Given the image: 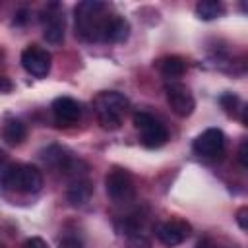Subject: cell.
I'll return each mask as SVG.
<instances>
[{
    "label": "cell",
    "instance_id": "6da1fadb",
    "mask_svg": "<svg viewBox=\"0 0 248 248\" xmlns=\"http://www.w3.org/2000/svg\"><path fill=\"white\" fill-rule=\"evenodd\" d=\"M76 14V35L83 41L108 43L114 14L107 12V4L99 0H83L74 8Z\"/></svg>",
    "mask_w": 248,
    "mask_h": 248
},
{
    "label": "cell",
    "instance_id": "7a4b0ae2",
    "mask_svg": "<svg viewBox=\"0 0 248 248\" xmlns=\"http://www.w3.org/2000/svg\"><path fill=\"white\" fill-rule=\"evenodd\" d=\"M130 101L118 91H103L93 99V108L101 128L118 130L124 114L128 112Z\"/></svg>",
    "mask_w": 248,
    "mask_h": 248
},
{
    "label": "cell",
    "instance_id": "3957f363",
    "mask_svg": "<svg viewBox=\"0 0 248 248\" xmlns=\"http://www.w3.org/2000/svg\"><path fill=\"white\" fill-rule=\"evenodd\" d=\"M2 188L21 194H35L43 188V174L33 165L10 163L2 167Z\"/></svg>",
    "mask_w": 248,
    "mask_h": 248
},
{
    "label": "cell",
    "instance_id": "277c9868",
    "mask_svg": "<svg viewBox=\"0 0 248 248\" xmlns=\"http://www.w3.org/2000/svg\"><path fill=\"white\" fill-rule=\"evenodd\" d=\"M132 120H134V126L138 128L140 140L145 147L155 149V147H161L169 140V132H167L165 124H161L149 112H136Z\"/></svg>",
    "mask_w": 248,
    "mask_h": 248
},
{
    "label": "cell",
    "instance_id": "5b68a950",
    "mask_svg": "<svg viewBox=\"0 0 248 248\" xmlns=\"http://www.w3.org/2000/svg\"><path fill=\"white\" fill-rule=\"evenodd\" d=\"M105 190H107V196L114 203H130L136 196L134 178L124 169L108 170V174L105 176Z\"/></svg>",
    "mask_w": 248,
    "mask_h": 248
},
{
    "label": "cell",
    "instance_id": "8992f818",
    "mask_svg": "<svg viewBox=\"0 0 248 248\" xmlns=\"http://www.w3.org/2000/svg\"><path fill=\"white\" fill-rule=\"evenodd\" d=\"M165 95H167V103L170 107V110L176 114V116H190L196 108V101H194V95L190 93V89L184 85V83H178V81H170L165 85Z\"/></svg>",
    "mask_w": 248,
    "mask_h": 248
},
{
    "label": "cell",
    "instance_id": "52a82bcc",
    "mask_svg": "<svg viewBox=\"0 0 248 248\" xmlns=\"http://www.w3.org/2000/svg\"><path fill=\"white\" fill-rule=\"evenodd\" d=\"M21 66L27 74L33 78H45L50 72L52 56L46 48H41L39 45H29L21 50Z\"/></svg>",
    "mask_w": 248,
    "mask_h": 248
},
{
    "label": "cell",
    "instance_id": "ba28073f",
    "mask_svg": "<svg viewBox=\"0 0 248 248\" xmlns=\"http://www.w3.org/2000/svg\"><path fill=\"white\" fill-rule=\"evenodd\" d=\"M192 232L190 223H186L184 219H169L165 223H159L155 227V236L161 244L165 246H178L182 244Z\"/></svg>",
    "mask_w": 248,
    "mask_h": 248
},
{
    "label": "cell",
    "instance_id": "9c48e42d",
    "mask_svg": "<svg viewBox=\"0 0 248 248\" xmlns=\"http://www.w3.org/2000/svg\"><path fill=\"white\" fill-rule=\"evenodd\" d=\"M192 149L200 157H217L225 149V134L219 128H207L194 140Z\"/></svg>",
    "mask_w": 248,
    "mask_h": 248
},
{
    "label": "cell",
    "instance_id": "30bf717a",
    "mask_svg": "<svg viewBox=\"0 0 248 248\" xmlns=\"http://www.w3.org/2000/svg\"><path fill=\"white\" fill-rule=\"evenodd\" d=\"M50 108L58 126H72L81 116V105L72 97H56Z\"/></svg>",
    "mask_w": 248,
    "mask_h": 248
},
{
    "label": "cell",
    "instance_id": "8fae6325",
    "mask_svg": "<svg viewBox=\"0 0 248 248\" xmlns=\"http://www.w3.org/2000/svg\"><path fill=\"white\" fill-rule=\"evenodd\" d=\"M52 8L48 6L45 10V16L41 17L45 23L43 29V37L50 43V45H58L64 41V16L60 12H50Z\"/></svg>",
    "mask_w": 248,
    "mask_h": 248
},
{
    "label": "cell",
    "instance_id": "7c38bea8",
    "mask_svg": "<svg viewBox=\"0 0 248 248\" xmlns=\"http://www.w3.org/2000/svg\"><path fill=\"white\" fill-rule=\"evenodd\" d=\"M91 194H93V184L87 178H76L70 184L68 192H66V200L70 202V205L79 207V205H83V203L89 202Z\"/></svg>",
    "mask_w": 248,
    "mask_h": 248
},
{
    "label": "cell",
    "instance_id": "4fadbf2b",
    "mask_svg": "<svg viewBox=\"0 0 248 248\" xmlns=\"http://www.w3.org/2000/svg\"><path fill=\"white\" fill-rule=\"evenodd\" d=\"M41 159H43L48 167H54V169H58L60 172H66V169H68V165L72 163L74 157H70L68 151H66L64 147H60V145H48L46 149L41 151Z\"/></svg>",
    "mask_w": 248,
    "mask_h": 248
},
{
    "label": "cell",
    "instance_id": "5bb4252c",
    "mask_svg": "<svg viewBox=\"0 0 248 248\" xmlns=\"http://www.w3.org/2000/svg\"><path fill=\"white\" fill-rule=\"evenodd\" d=\"M27 136V130H25V124L17 118H8L2 126V138L8 145H19Z\"/></svg>",
    "mask_w": 248,
    "mask_h": 248
},
{
    "label": "cell",
    "instance_id": "9a60e30c",
    "mask_svg": "<svg viewBox=\"0 0 248 248\" xmlns=\"http://www.w3.org/2000/svg\"><path fill=\"white\" fill-rule=\"evenodd\" d=\"M157 70L165 76V78H180L186 72V62L180 56H163L157 60Z\"/></svg>",
    "mask_w": 248,
    "mask_h": 248
},
{
    "label": "cell",
    "instance_id": "2e32d148",
    "mask_svg": "<svg viewBox=\"0 0 248 248\" xmlns=\"http://www.w3.org/2000/svg\"><path fill=\"white\" fill-rule=\"evenodd\" d=\"M223 12H225V6L217 0H202L196 4V16L200 19H205V21L219 17Z\"/></svg>",
    "mask_w": 248,
    "mask_h": 248
},
{
    "label": "cell",
    "instance_id": "e0dca14e",
    "mask_svg": "<svg viewBox=\"0 0 248 248\" xmlns=\"http://www.w3.org/2000/svg\"><path fill=\"white\" fill-rule=\"evenodd\" d=\"M130 35V23L124 17H114L112 27H110V35H108V43H122L126 41Z\"/></svg>",
    "mask_w": 248,
    "mask_h": 248
},
{
    "label": "cell",
    "instance_id": "ac0fdd59",
    "mask_svg": "<svg viewBox=\"0 0 248 248\" xmlns=\"http://www.w3.org/2000/svg\"><path fill=\"white\" fill-rule=\"evenodd\" d=\"M219 103H221V107L231 114V112H234V107H236V103H238V97L232 95V93H225V95H221Z\"/></svg>",
    "mask_w": 248,
    "mask_h": 248
},
{
    "label": "cell",
    "instance_id": "d6986e66",
    "mask_svg": "<svg viewBox=\"0 0 248 248\" xmlns=\"http://www.w3.org/2000/svg\"><path fill=\"white\" fill-rule=\"evenodd\" d=\"M58 248H83V242L78 236H64L58 242Z\"/></svg>",
    "mask_w": 248,
    "mask_h": 248
},
{
    "label": "cell",
    "instance_id": "ffe728a7",
    "mask_svg": "<svg viewBox=\"0 0 248 248\" xmlns=\"http://www.w3.org/2000/svg\"><path fill=\"white\" fill-rule=\"evenodd\" d=\"M236 223H238L240 229L248 231V205L238 207V211H236Z\"/></svg>",
    "mask_w": 248,
    "mask_h": 248
},
{
    "label": "cell",
    "instance_id": "44dd1931",
    "mask_svg": "<svg viewBox=\"0 0 248 248\" xmlns=\"http://www.w3.org/2000/svg\"><path fill=\"white\" fill-rule=\"evenodd\" d=\"M238 163L244 167V169H248V138L240 143V147H238Z\"/></svg>",
    "mask_w": 248,
    "mask_h": 248
},
{
    "label": "cell",
    "instance_id": "7402d4cb",
    "mask_svg": "<svg viewBox=\"0 0 248 248\" xmlns=\"http://www.w3.org/2000/svg\"><path fill=\"white\" fill-rule=\"evenodd\" d=\"M21 248H48V246H46V242H45L43 238L33 236V238H27V240L23 242V246H21Z\"/></svg>",
    "mask_w": 248,
    "mask_h": 248
},
{
    "label": "cell",
    "instance_id": "603a6c76",
    "mask_svg": "<svg viewBox=\"0 0 248 248\" xmlns=\"http://www.w3.org/2000/svg\"><path fill=\"white\" fill-rule=\"evenodd\" d=\"M196 248H227V246L219 244L215 238H209V236H205V238H202V240L198 242V246H196Z\"/></svg>",
    "mask_w": 248,
    "mask_h": 248
},
{
    "label": "cell",
    "instance_id": "cb8c5ba5",
    "mask_svg": "<svg viewBox=\"0 0 248 248\" xmlns=\"http://www.w3.org/2000/svg\"><path fill=\"white\" fill-rule=\"evenodd\" d=\"M14 16H16V17H14V23H17V25H23V23L27 21V17H29V10L21 8V10H17Z\"/></svg>",
    "mask_w": 248,
    "mask_h": 248
},
{
    "label": "cell",
    "instance_id": "d4e9b609",
    "mask_svg": "<svg viewBox=\"0 0 248 248\" xmlns=\"http://www.w3.org/2000/svg\"><path fill=\"white\" fill-rule=\"evenodd\" d=\"M0 79H2V93H10V89H12V83H10V79H8L6 76H2Z\"/></svg>",
    "mask_w": 248,
    "mask_h": 248
},
{
    "label": "cell",
    "instance_id": "484cf974",
    "mask_svg": "<svg viewBox=\"0 0 248 248\" xmlns=\"http://www.w3.org/2000/svg\"><path fill=\"white\" fill-rule=\"evenodd\" d=\"M242 122H244V126L248 128V105H246L244 110H242Z\"/></svg>",
    "mask_w": 248,
    "mask_h": 248
},
{
    "label": "cell",
    "instance_id": "4316f807",
    "mask_svg": "<svg viewBox=\"0 0 248 248\" xmlns=\"http://www.w3.org/2000/svg\"><path fill=\"white\" fill-rule=\"evenodd\" d=\"M240 10L248 14V2H246V0H244V2H240Z\"/></svg>",
    "mask_w": 248,
    "mask_h": 248
}]
</instances>
